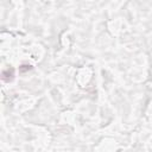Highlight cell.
<instances>
[{
  "label": "cell",
  "instance_id": "cell-1",
  "mask_svg": "<svg viewBox=\"0 0 152 152\" xmlns=\"http://www.w3.org/2000/svg\"><path fill=\"white\" fill-rule=\"evenodd\" d=\"M14 78V69L13 68H7L5 70H2L1 74V80L6 83H10L12 80Z\"/></svg>",
  "mask_w": 152,
  "mask_h": 152
},
{
  "label": "cell",
  "instance_id": "cell-2",
  "mask_svg": "<svg viewBox=\"0 0 152 152\" xmlns=\"http://www.w3.org/2000/svg\"><path fill=\"white\" fill-rule=\"evenodd\" d=\"M31 69H32V66H31L30 64H28V65H27V64H23V65L19 68V70H20L21 72H24V71H26V70H31Z\"/></svg>",
  "mask_w": 152,
  "mask_h": 152
}]
</instances>
